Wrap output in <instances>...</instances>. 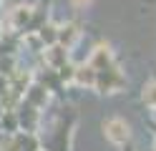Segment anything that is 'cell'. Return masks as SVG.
I'll return each instance as SVG.
<instances>
[{"label":"cell","mask_w":156,"mask_h":151,"mask_svg":"<svg viewBox=\"0 0 156 151\" xmlns=\"http://www.w3.org/2000/svg\"><path fill=\"white\" fill-rule=\"evenodd\" d=\"M0 136H3V131H0Z\"/></svg>","instance_id":"cell-18"},{"label":"cell","mask_w":156,"mask_h":151,"mask_svg":"<svg viewBox=\"0 0 156 151\" xmlns=\"http://www.w3.org/2000/svg\"><path fill=\"white\" fill-rule=\"evenodd\" d=\"M144 103H149L151 108H156V83H149L144 88Z\"/></svg>","instance_id":"cell-15"},{"label":"cell","mask_w":156,"mask_h":151,"mask_svg":"<svg viewBox=\"0 0 156 151\" xmlns=\"http://www.w3.org/2000/svg\"><path fill=\"white\" fill-rule=\"evenodd\" d=\"M73 66H68V63H63L61 68H55V73H58V78H61V83H71L73 81Z\"/></svg>","instance_id":"cell-13"},{"label":"cell","mask_w":156,"mask_h":151,"mask_svg":"<svg viewBox=\"0 0 156 151\" xmlns=\"http://www.w3.org/2000/svg\"><path fill=\"white\" fill-rule=\"evenodd\" d=\"M20 151H38V141L28 131H25V136H20Z\"/></svg>","instance_id":"cell-12"},{"label":"cell","mask_w":156,"mask_h":151,"mask_svg":"<svg viewBox=\"0 0 156 151\" xmlns=\"http://www.w3.org/2000/svg\"><path fill=\"white\" fill-rule=\"evenodd\" d=\"M8 86H10V78H8V76H0V96L8 91Z\"/></svg>","instance_id":"cell-16"},{"label":"cell","mask_w":156,"mask_h":151,"mask_svg":"<svg viewBox=\"0 0 156 151\" xmlns=\"http://www.w3.org/2000/svg\"><path fill=\"white\" fill-rule=\"evenodd\" d=\"M0 18H3V13H0Z\"/></svg>","instance_id":"cell-19"},{"label":"cell","mask_w":156,"mask_h":151,"mask_svg":"<svg viewBox=\"0 0 156 151\" xmlns=\"http://www.w3.org/2000/svg\"><path fill=\"white\" fill-rule=\"evenodd\" d=\"M78 3H83V0H78Z\"/></svg>","instance_id":"cell-17"},{"label":"cell","mask_w":156,"mask_h":151,"mask_svg":"<svg viewBox=\"0 0 156 151\" xmlns=\"http://www.w3.org/2000/svg\"><path fill=\"white\" fill-rule=\"evenodd\" d=\"M78 35H81V30H78V25H73V23L58 28V43L66 45V48H71L76 40H78Z\"/></svg>","instance_id":"cell-6"},{"label":"cell","mask_w":156,"mask_h":151,"mask_svg":"<svg viewBox=\"0 0 156 151\" xmlns=\"http://www.w3.org/2000/svg\"><path fill=\"white\" fill-rule=\"evenodd\" d=\"M103 131H106V138L111 141V144H126L131 136V128L126 121L121 118H111V121H106L103 124Z\"/></svg>","instance_id":"cell-2"},{"label":"cell","mask_w":156,"mask_h":151,"mask_svg":"<svg viewBox=\"0 0 156 151\" xmlns=\"http://www.w3.org/2000/svg\"><path fill=\"white\" fill-rule=\"evenodd\" d=\"M25 101L28 103H33L35 108H41L45 106V101H48V93H45V86H30V88H25Z\"/></svg>","instance_id":"cell-8"},{"label":"cell","mask_w":156,"mask_h":151,"mask_svg":"<svg viewBox=\"0 0 156 151\" xmlns=\"http://www.w3.org/2000/svg\"><path fill=\"white\" fill-rule=\"evenodd\" d=\"M126 86V78L121 76L119 68H106V70H96V83L93 88H98V93H119Z\"/></svg>","instance_id":"cell-1"},{"label":"cell","mask_w":156,"mask_h":151,"mask_svg":"<svg viewBox=\"0 0 156 151\" xmlns=\"http://www.w3.org/2000/svg\"><path fill=\"white\" fill-rule=\"evenodd\" d=\"M73 81L78 86H88V88H93V83H96V70L91 68V66H81V68H76L73 70Z\"/></svg>","instance_id":"cell-7"},{"label":"cell","mask_w":156,"mask_h":151,"mask_svg":"<svg viewBox=\"0 0 156 151\" xmlns=\"http://www.w3.org/2000/svg\"><path fill=\"white\" fill-rule=\"evenodd\" d=\"M15 113H18V124L25 126L28 134H33V131H35V124H38V108H35L33 103H28V101H25V103L18 108Z\"/></svg>","instance_id":"cell-4"},{"label":"cell","mask_w":156,"mask_h":151,"mask_svg":"<svg viewBox=\"0 0 156 151\" xmlns=\"http://www.w3.org/2000/svg\"><path fill=\"white\" fill-rule=\"evenodd\" d=\"M88 66H91L93 70H106V68H113V66H116V60H113L111 48H106V45L96 48V50H93V56H91V60H88Z\"/></svg>","instance_id":"cell-3"},{"label":"cell","mask_w":156,"mask_h":151,"mask_svg":"<svg viewBox=\"0 0 156 151\" xmlns=\"http://www.w3.org/2000/svg\"><path fill=\"white\" fill-rule=\"evenodd\" d=\"M35 35L41 38L43 45H53V43H58V28H55L53 23H43L41 28L35 30Z\"/></svg>","instance_id":"cell-11"},{"label":"cell","mask_w":156,"mask_h":151,"mask_svg":"<svg viewBox=\"0 0 156 151\" xmlns=\"http://www.w3.org/2000/svg\"><path fill=\"white\" fill-rule=\"evenodd\" d=\"M30 13H33V8H25V5L15 8L13 13H10V25H13L15 30H25L28 20H30Z\"/></svg>","instance_id":"cell-9"},{"label":"cell","mask_w":156,"mask_h":151,"mask_svg":"<svg viewBox=\"0 0 156 151\" xmlns=\"http://www.w3.org/2000/svg\"><path fill=\"white\" fill-rule=\"evenodd\" d=\"M20 128V124H18V113L13 108H8V111H3V116H0V131L3 134H15V131Z\"/></svg>","instance_id":"cell-10"},{"label":"cell","mask_w":156,"mask_h":151,"mask_svg":"<svg viewBox=\"0 0 156 151\" xmlns=\"http://www.w3.org/2000/svg\"><path fill=\"white\" fill-rule=\"evenodd\" d=\"M63 63H68V48L61 45V43L48 45V50H45V66L48 68H61Z\"/></svg>","instance_id":"cell-5"},{"label":"cell","mask_w":156,"mask_h":151,"mask_svg":"<svg viewBox=\"0 0 156 151\" xmlns=\"http://www.w3.org/2000/svg\"><path fill=\"white\" fill-rule=\"evenodd\" d=\"M13 73H15V60H13V56L0 58V76H13Z\"/></svg>","instance_id":"cell-14"}]
</instances>
